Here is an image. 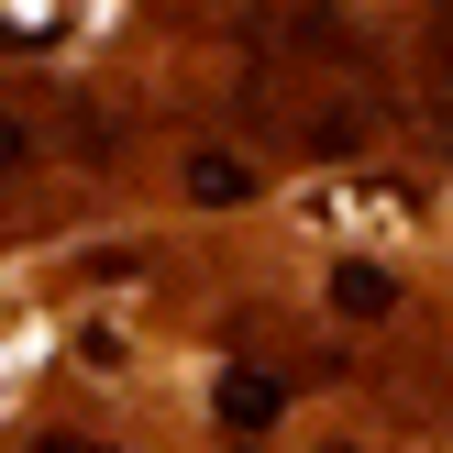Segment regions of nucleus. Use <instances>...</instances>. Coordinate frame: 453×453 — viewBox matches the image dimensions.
I'll return each instance as SVG.
<instances>
[{
  "label": "nucleus",
  "instance_id": "nucleus-1",
  "mask_svg": "<svg viewBox=\"0 0 453 453\" xmlns=\"http://www.w3.org/2000/svg\"><path fill=\"white\" fill-rule=\"evenodd\" d=\"M211 410H221V432H277V420H288V388L255 376V365H233V376L211 388Z\"/></svg>",
  "mask_w": 453,
  "mask_h": 453
},
{
  "label": "nucleus",
  "instance_id": "nucleus-2",
  "mask_svg": "<svg viewBox=\"0 0 453 453\" xmlns=\"http://www.w3.org/2000/svg\"><path fill=\"white\" fill-rule=\"evenodd\" d=\"M177 188H188L199 211H243V199H255V166H243V155H221V144H199Z\"/></svg>",
  "mask_w": 453,
  "mask_h": 453
},
{
  "label": "nucleus",
  "instance_id": "nucleus-3",
  "mask_svg": "<svg viewBox=\"0 0 453 453\" xmlns=\"http://www.w3.org/2000/svg\"><path fill=\"white\" fill-rule=\"evenodd\" d=\"M332 310H343V321H388V310H398V277L365 265V255H343V265H332Z\"/></svg>",
  "mask_w": 453,
  "mask_h": 453
},
{
  "label": "nucleus",
  "instance_id": "nucleus-4",
  "mask_svg": "<svg viewBox=\"0 0 453 453\" xmlns=\"http://www.w3.org/2000/svg\"><path fill=\"white\" fill-rule=\"evenodd\" d=\"M22 155H34V133H22V122H0V177H12Z\"/></svg>",
  "mask_w": 453,
  "mask_h": 453
},
{
  "label": "nucleus",
  "instance_id": "nucleus-5",
  "mask_svg": "<svg viewBox=\"0 0 453 453\" xmlns=\"http://www.w3.org/2000/svg\"><path fill=\"white\" fill-rule=\"evenodd\" d=\"M44 453H100V442H44Z\"/></svg>",
  "mask_w": 453,
  "mask_h": 453
}]
</instances>
